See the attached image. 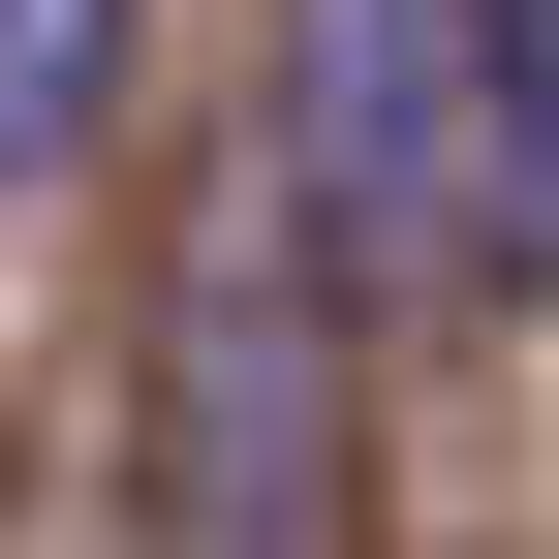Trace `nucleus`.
<instances>
[{"mask_svg": "<svg viewBox=\"0 0 559 559\" xmlns=\"http://www.w3.org/2000/svg\"><path fill=\"white\" fill-rule=\"evenodd\" d=\"M124 62H156V0H0V187H94Z\"/></svg>", "mask_w": 559, "mask_h": 559, "instance_id": "obj_3", "label": "nucleus"}, {"mask_svg": "<svg viewBox=\"0 0 559 559\" xmlns=\"http://www.w3.org/2000/svg\"><path fill=\"white\" fill-rule=\"evenodd\" d=\"M280 187L373 311H466V0H280Z\"/></svg>", "mask_w": 559, "mask_h": 559, "instance_id": "obj_2", "label": "nucleus"}, {"mask_svg": "<svg viewBox=\"0 0 559 559\" xmlns=\"http://www.w3.org/2000/svg\"><path fill=\"white\" fill-rule=\"evenodd\" d=\"M342 311L373 280L311 249V187L249 124L156 249V559H342Z\"/></svg>", "mask_w": 559, "mask_h": 559, "instance_id": "obj_1", "label": "nucleus"}]
</instances>
